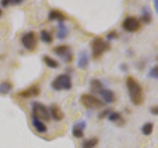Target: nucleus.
Listing matches in <instances>:
<instances>
[{
	"mask_svg": "<svg viewBox=\"0 0 158 148\" xmlns=\"http://www.w3.org/2000/svg\"><path fill=\"white\" fill-rule=\"evenodd\" d=\"M126 84L131 103L135 106L142 105L143 101H144V94H143V89L140 84L137 82L136 79L131 76H128L127 78Z\"/></svg>",
	"mask_w": 158,
	"mask_h": 148,
	"instance_id": "1",
	"label": "nucleus"
},
{
	"mask_svg": "<svg viewBox=\"0 0 158 148\" xmlns=\"http://www.w3.org/2000/svg\"><path fill=\"white\" fill-rule=\"evenodd\" d=\"M32 117L41 121H49L51 115L47 106L40 102H34L32 106Z\"/></svg>",
	"mask_w": 158,
	"mask_h": 148,
	"instance_id": "2",
	"label": "nucleus"
},
{
	"mask_svg": "<svg viewBox=\"0 0 158 148\" xmlns=\"http://www.w3.org/2000/svg\"><path fill=\"white\" fill-rule=\"evenodd\" d=\"M51 86L56 91L70 90L72 87L71 78L67 74H60V75H58L52 81Z\"/></svg>",
	"mask_w": 158,
	"mask_h": 148,
	"instance_id": "3",
	"label": "nucleus"
},
{
	"mask_svg": "<svg viewBox=\"0 0 158 148\" xmlns=\"http://www.w3.org/2000/svg\"><path fill=\"white\" fill-rule=\"evenodd\" d=\"M80 101L84 107L87 109H92V110L102 109L106 105L102 100L96 98L95 96L91 95V94H82L80 97Z\"/></svg>",
	"mask_w": 158,
	"mask_h": 148,
	"instance_id": "4",
	"label": "nucleus"
},
{
	"mask_svg": "<svg viewBox=\"0 0 158 148\" xmlns=\"http://www.w3.org/2000/svg\"><path fill=\"white\" fill-rule=\"evenodd\" d=\"M91 47H92V56L94 58H99L104 52L110 48L109 43L104 42L103 39L101 38H97L94 39L92 42Z\"/></svg>",
	"mask_w": 158,
	"mask_h": 148,
	"instance_id": "5",
	"label": "nucleus"
},
{
	"mask_svg": "<svg viewBox=\"0 0 158 148\" xmlns=\"http://www.w3.org/2000/svg\"><path fill=\"white\" fill-rule=\"evenodd\" d=\"M22 44L29 51H34L38 46V38L35 32H28L22 37Z\"/></svg>",
	"mask_w": 158,
	"mask_h": 148,
	"instance_id": "6",
	"label": "nucleus"
},
{
	"mask_svg": "<svg viewBox=\"0 0 158 148\" xmlns=\"http://www.w3.org/2000/svg\"><path fill=\"white\" fill-rule=\"evenodd\" d=\"M53 52L65 62H71L73 60V54L71 52V49L68 46H65V44L53 48Z\"/></svg>",
	"mask_w": 158,
	"mask_h": 148,
	"instance_id": "7",
	"label": "nucleus"
},
{
	"mask_svg": "<svg viewBox=\"0 0 158 148\" xmlns=\"http://www.w3.org/2000/svg\"><path fill=\"white\" fill-rule=\"evenodd\" d=\"M123 30H126L127 32L135 33V32H137L138 30L141 28V23L137 18L130 16L123 20Z\"/></svg>",
	"mask_w": 158,
	"mask_h": 148,
	"instance_id": "8",
	"label": "nucleus"
},
{
	"mask_svg": "<svg viewBox=\"0 0 158 148\" xmlns=\"http://www.w3.org/2000/svg\"><path fill=\"white\" fill-rule=\"evenodd\" d=\"M40 89L36 86H32L26 90H23L19 93V96L22 97L24 99H29V98H34V97H37L40 95Z\"/></svg>",
	"mask_w": 158,
	"mask_h": 148,
	"instance_id": "9",
	"label": "nucleus"
},
{
	"mask_svg": "<svg viewBox=\"0 0 158 148\" xmlns=\"http://www.w3.org/2000/svg\"><path fill=\"white\" fill-rule=\"evenodd\" d=\"M49 115H51V117H52L53 120L56 121H62L63 117H64V113L61 111V109L59 108L57 105H56V104H52V105L51 106V112H49Z\"/></svg>",
	"mask_w": 158,
	"mask_h": 148,
	"instance_id": "10",
	"label": "nucleus"
},
{
	"mask_svg": "<svg viewBox=\"0 0 158 148\" xmlns=\"http://www.w3.org/2000/svg\"><path fill=\"white\" fill-rule=\"evenodd\" d=\"M100 96L103 99L104 103H108V104H111L114 103L116 101V96H115V93L113 91L109 90V89H102L100 91Z\"/></svg>",
	"mask_w": 158,
	"mask_h": 148,
	"instance_id": "11",
	"label": "nucleus"
},
{
	"mask_svg": "<svg viewBox=\"0 0 158 148\" xmlns=\"http://www.w3.org/2000/svg\"><path fill=\"white\" fill-rule=\"evenodd\" d=\"M86 126L85 121L77 122L76 125H74L72 127V134L76 138H82L84 136V128Z\"/></svg>",
	"mask_w": 158,
	"mask_h": 148,
	"instance_id": "12",
	"label": "nucleus"
},
{
	"mask_svg": "<svg viewBox=\"0 0 158 148\" xmlns=\"http://www.w3.org/2000/svg\"><path fill=\"white\" fill-rule=\"evenodd\" d=\"M49 21H57L58 23H63L64 20L66 19V16L61 11L58 10H52L48 14Z\"/></svg>",
	"mask_w": 158,
	"mask_h": 148,
	"instance_id": "13",
	"label": "nucleus"
},
{
	"mask_svg": "<svg viewBox=\"0 0 158 148\" xmlns=\"http://www.w3.org/2000/svg\"><path fill=\"white\" fill-rule=\"evenodd\" d=\"M89 64V59H88V54L85 51H81L78 56V61H77V66L80 69H85L87 68Z\"/></svg>",
	"mask_w": 158,
	"mask_h": 148,
	"instance_id": "14",
	"label": "nucleus"
},
{
	"mask_svg": "<svg viewBox=\"0 0 158 148\" xmlns=\"http://www.w3.org/2000/svg\"><path fill=\"white\" fill-rule=\"evenodd\" d=\"M32 122H33V125L34 127L36 128V130L40 133H44V132H47L48 130V127L47 125H44V123L41 121H39L37 120L36 117H32Z\"/></svg>",
	"mask_w": 158,
	"mask_h": 148,
	"instance_id": "15",
	"label": "nucleus"
},
{
	"mask_svg": "<svg viewBox=\"0 0 158 148\" xmlns=\"http://www.w3.org/2000/svg\"><path fill=\"white\" fill-rule=\"evenodd\" d=\"M57 29H58V31H57V39H65L67 37V35H68V29H67V27L63 23H58Z\"/></svg>",
	"mask_w": 158,
	"mask_h": 148,
	"instance_id": "16",
	"label": "nucleus"
},
{
	"mask_svg": "<svg viewBox=\"0 0 158 148\" xmlns=\"http://www.w3.org/2000/svg\"><path fill=\"white\" fill-rule=\"evenodd\" d=\"M108 118H109V121H111L112 122L118 123V122H122V125L125 123V120L123 118L122 115L120 113H117V112H111L110 115L108 116Z\"/></svg>",
	"mask_w": 158,
	"mask_h": 148,
	"instance_id": "17",
	"label": "nucleus"
},
{
	"mask_svg": "<svg viewBox=\"0 0 158 148\" xmlns=\"http://www.w3.org/2000/svg\"><path fill=\"white\" fill-rule=\"evenodd\" d=\"M43 59H44V62L46 63L48 65V67H49V68L56 69V68H58V66H59L58 61L56 60V59H53L52 57L48 56H44Z\"/></svg>",
	"mask_w": 158,
	"mask_h": 148,
	"instance_id": "18",
	"label": "nucleus"
},
{
	"mask_svg": "<svg viewBox=\"0 0 158 148\" xmlns=\"http://www.w3.org/2000/svg\"><path fill=\"white\" fill-rule=\"evenodd\" d=\"M102 89H103L102 82L99 80V79H92L91 80V87H90L91 92L99 94Z\"/></svg>",
	"mask_w": 158,
	"mask_h": 148,
	"instance_id": "19",
	"label": "nucleus"
},
{
	"mask_svg": "<svg viewBox=\"0 0 158 148\" xmlns=\"http://www.w3.org/2000/svg\"><path fill=\"white\" fill-rule=\"evenodd\" d=\"M12 89H13L12 83H10L8 81L0 83V94H1V95H6V94L11 92Z\"/></svg>",
	"mask_w": 158,
	"mask_h": 148,
	"instance_id": "20",
	"label": "nucleus"
},
{
	"mask_svg": "<svg viewBox=\"0 0 158 148\" xmlns=\"http://www.w3.org/2000/svg\"><path fill=\"white\" fill-rule=\"evenodd\" d=\"M142 11L143 12H142L141 18H140L139 21L143 22L144 24H149L151 22V19H152V17H151V11L147 7L143 8Z\"/></svg>",
	"mask_w": 158,
	"mask_h": 148,
	"instance_id": "21",
	"label": "nucleus"
},
{
	"mask_svg": "<svg viewBox=\"0 0 158 148\" xmlns=\"http://www.w3.org/2000/svg\"><path fill=\"white\" fill-rule=\"evenodd\" d=\"M99 143V139L97 137H92L83 142L82 148H95Z\"/></svg>",
	"mask_w": 158,
	"mask_h": 148,
	"instance_id": "22",
	"label": "nucleus"
},
{
	"mask_svg": "<svg viewBox=\"0 0 158 148\" xmlns=\"http://www.w3.org/2000/svg\"><path fill=\"white\" fill-rule=\"evenodd\" d=\"M41 39L46 43H52V36L51 35V33L46 31V30H43L41 32Z\"/></svg>",
	"mask_w": 158,
	"mask_h": 148,
	"instance_id": "23",
	"label": "nucleus"
},
{
	"mask_svg": "<svg viewBox=\"0 0 158 148\" xmlns=\"http://www.w3.org/2000/svg\"><path fill=\"white\" fill-rule=\"evenodd\" d=\"M153 123L152 122H146L145 125H143V126L141 127V132L144 135H150L153 132Z\"/></svg>",
	"mask_w": 158,
	"mask_h": 148,
	"instance_id": "24",
	"label": "nucleus"
},
{
	"mask_svg": "<svg viewBox=\"0 0 158 148\" xmlns=\"http://www.w3.org/2000/svg\"><path fill=\"white\" fill-rule=\"evenodd\" d=\"M149 76L152 77V78H154V79H157V78H158V67H157V65L153 66V67L150 69V71H149Z\"/></svg>",
	"mask_w": 158,
	"mask_h": 148,
	"instance_id": "25",
	"label": "nucleus"
},
{
	"mask_svg": "<svg viewBox=\"0 0 158 148\" xmlns=\"http://www.w3.org/2000/svg\"><path fill=\"white\" fill-rule=\"evenodd\" d=\"M112 111L110 110V109H106L105 111L104 112H102L100 115H99V120H102V118H104V117H108L109 115H110V113H111Z\"/></svg>",
	"mask_w": 158,
	"mask_h": 148,
	"instance_id": "26",
	"label": "nucleus"
},
{
	"mask_svg": "<svg viewBox=\"0 0 158 148\" xmlns=\"http://www.w3.org/2000/svg\"><path fill=\"white\" fill-rule=\"evenodd\" d=\"M117 33L115 32V31H113V32H111V33H109L108 34V39H116L117 38Z\"/></svg>",
	"mask_w": 158,
	"mask_h": 148,
	"instance_id": "27",
	"label": "nucleus"
},
{
	"mask_svg": "<svg viewBox=\"0 0 158 148\" xmlns=\"http://www.w3.org/2000/svg\"><path fill=\"white\" fill-rule=\"evenodd\" d=\"M150 112L152 113V115L157 116V115H158V107H157V106H153V107L150 109Z\"/></svg>",
	"mask_w": 158,
	"mask_h": 148,
	"instance_id": "28",
	"label": "nucleus"
},
{
	"mask_svg": "<svg viewBox=\"0 0 158 148\" xmlns=\"http://www.w3.org/2000/svg\"><path fill=\"white\" fill-rule=\"evenodd\" d=\"M9 4H10V3H9L8 0H4V1H1V5H2L3 7H7Z\"/></svg>",
	"mask_w": 158,
	"mask_h": 148,
	"instance_id": "29",
	"label": "nucleus"
},
{
	"mask_svg": "<svg viewBox=\"0 0 158 148\" xmlns=\"http://www.w3.org/2000/svg\"><path fill=\"white\" fill-rule=\"evenodd\" d=\"M23 1H21V0H20V1H15V0H13V1H9V3H12V5H18V4H21Z\"/></svg>",
	"mask_w": 158,
	"mask_h": 148,
	"instance_id": "30",
	"label": "nucleus"
},
{
	"mask_svg": "<svg viewBox=\"0 0 158 148\" xmlns=\"http://www.w3.org/2000/svg\"><path fill=\"white\" fill-rule=\"evenodd\" d=\"M121 69H122L123 71H127V64H122Z\"/></svg>",
	"mask_w": 158,
	"mask_h": 148,
	"instance_id": "31",
	"label": "nucleus"
},
{
	"mask_svg": "<svg viewBox=\"0 0 158 148\" xmlns=\"http://www.w3.org/2000/svg\"><path fill=\"white\" fill-rule=\"evenodd\" d=\"M154 5H155V10H156V11H157V1H156V0H155V1H154Z\"/></svg>",
	"mask_w": 158,
	"mask_h": 148,
	"instance_id": "32",
	"label": "nucleus"
},
{
	"mask_svg": "<svg viewBox=\"0 0 158 148\" xmlns=\"http://www.w3.org/2000/svg\"><path fill=\"white\" fill-rule=\"evenodd\" d=\"M1 14H2V11H1V9H0V16H1Z\"/></svg>",
	"mask_w": 158,
	"mask_h": 148,
	"instance_id": "33",
	"label": "nucleus"
}]
</instances>
